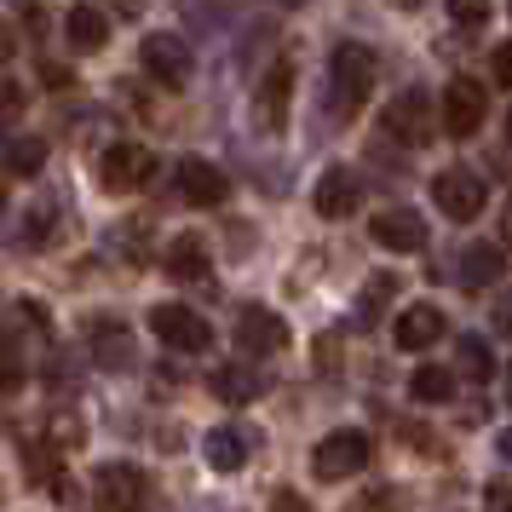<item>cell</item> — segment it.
<instances>
[{"label": "cell", "instance_id": "6da1fadb", "mask_svg": "<svg viewBox=\"0 0 512 512\" xmlns=\"http://www.w3.org/2000/svg\"><path fill=\"white\" fill-rule=\"evenodd\" d=\"M374 75H380V58H374V47H363V41H340V47L328 52V81H334V93H340L346 110H357V104L374 93ZM346 110H340V116H346Z\"/></svg>", "mask_w": 512, "mask_h": 512}, {"label": "cell", "instance_id": "7a4b0ae2", "mask_svg": "<svg viewBox=\"0 0 512 512\" xmlns=\"http://www.w3.org/2000/svg\"><path fill=\"white\" fill-rule=\"evenodd\" d=\"M369 455H374V443H369V432H357V426H340V432H328L317 449H311V472L317 478H357L363 466H369Z\"/></svg>", "mask_w": 512, "mask_h": 512}, {"label": "cell", "instance_id": "3957f363", "mask_svg": "<svg viewBox=\"0 0 512 512\" xmlns=\"http://www.w3.org/2000/svg\"><path fill=\"white\" fill-rule=\"evenodd\" d=\"M432 202L443 208V219H455V225H472V219L484 213L489 190H484V179H478L472 167H443L438 179H432Z\"/></svg>", "mask_w": 512, "mask_h": 512}, {"label": "cell", "instance_id": "277c9868", "mask_svg": "<svg viewBox=\"0 0 512 512\" xmlns=\"http://www.w3.org/2000/svg\"><path fill=\"white\" fill-rule=\"evenodd\" d=\"M150 334H156L167 351H190V357L213 346L208 317H196L190 305H156V311H150Z\"/></svg>", "mask_w": 512, "mask_h": 512}, {"label": "cell", "instance_id": "5b68a950", "mask_svg": "<svg viewBox=\"0 0 512 512\" xmlns=\"http://www.w3.org/2000/svg\"><path fill=\"white\" fill-rule=\"evenodd\" d=\"M489 116V93L472 81V75H455L449 87H443V133L449 139H472Z\"/></svg>", "mask_w": 512, "mask_h": 512}, {"label": "cell", "instance_id": "8992f818", "mask_svg": "<svg viewBox=\"0 0 512 512\" xmlns=\"http://www.w3.org/2000/svg\"><path fill=\"white\" fill-rule=\"evenodd\" d=\"M150 173H156V156L144 150V144H110L104 156H98V179H104V190H116V196H127V190L150 185Z\"/></svg>", "mask_w": 512, "mask_h": 512}, {"label": "cell", "instance_id": "52a82bcc", "mask_svg": "<svg viewBox=\"0 0 512 512\" xmlns=\"http://www.w3.org/2000/svg\"><path fill=\"white\" fill-rule=\"evenodd\" d=\"M139 64H144V75H156L162 87H185L190 81V41H179V35H144V47H139Z\"/></svg>", "mask_w": 512, "mask_h": 512}, {"label": "cell", "instance_id": "ba28073f", "mask_svg": "<svg viewBox=\"0 0 512 512\" xmlns=\"http://www.w3.org/2000/svg\"><path fill=\"white\" fill-rule=\"evenodd\" d=\"M288 346V323L265 305H242L236 311V351L242 357H271V351Z\"/></svg>", "mask_w": 512, "mask_h": 512}, {"label": "cell", "instance_id": "9c48e42d", "mask_svg": "<svg viewBox=\"0 0 512 512\" xmlns=\"http://www.w3.org/2000/svg\"><path fill=\"white\" fill-rule=\"evenodd\" d=\"M380 127H386V139H397V144H426V133H432V110H426V93H420V87H409V93L386 98V110H380Z\"/></svg>", "mask_w": 512, "mask_h": 512}, {"label": "cell", "instance_id": "30bf717a", "mask_svg": "<svg viewBox=\"0 0 512 512\" xmlns=\"http://www.w3.org/2000/svg\"><path fill=\"white\" fill-rule=\"evenodd\" d=\"M98 512H144V472L139 466H127V461H110V466H98Z\"/></svg>", "mask_w": 512, "mask_h": 512}, {"label": "cell", "instance_id": "8fae6325", "mask_svg": "<svg viewBox=\"0 0 512 512\" xmlns=\"http://www.w3.org/2000/svg\"><path fill=\"white\" fill-rule=\"evenodd\" d=\"M288 93H294V64L277 58L254 87V121L265 127V133H282V121H288Z\"/></svg>", "mask_w": 512, "mask_h": 512}, {"label": "cell", "instance_id": "7c38bea8", "mask_svg": "<svg viewBox=\"0 0 512 512\" xmlns=\"http://www.w3.org/2000/svg\"><path fill=\"white\" fill-rule=\"evenodd\" d=\"M311 208L323 213V219H351V213L363 208V179L351 173V167H328L317 190H311Z\"/></svg>", "mask_w": 512, "mask_h": 512}, {"label": "cell", "instance_id": "4fadbf2b", "mask_svg": "<svg viewBox=\"0 0 512 512\" xmlns=\"http://www.w3.org/2000/svg\"><path fill=\"white\" fill-rule=\"evenodd\" d=\"M369 236L380 248H392V254H420L426 248V219L415 208H386V213H374Z\"/></svg>", "mask_w": 512, "mask_h": 512}, {"label": "cell", "instance_id": "5bb4252c", "mask_svg": "<svg viewBox=\"0 0 512 512\" xmlns=\"http://www.w3.org/2000/svg\"><path fill=\"white\" fill-rule=\"evenodd\" d=\"M179 196H185L190 208H219V202L231 196V179L213 162H202V156H185V162H179Z\"/></svg>", "mask_w": 512, "mask_h": 512}, {"label": "cell", "instance_id": "9a60e30c", "mask_svg": "<svg viewBox=\"0 0 512 512\" xmlns=\"http://www.w3.org/2000/svg\"><path fill=\"white\" fill-rule=\"evenodd\" d=\"M443 334H449V323H443L438 305H409V311L397 317V328H392V340H397L403 351H426V346H438Z\"/></svg>", "mask_w": 512, "mask_h": 512}, {"label": "cell", "instance_id": "2e32d148", "mask_svg": "<svg viewBox=\"0 0 512 512\" xmlns=\"http://www.w3.org/2000/svg\"><path fill=\"white\" fill-rule=\"evenodd\" d=\"M93 357H98V369H133V334H127V323L98 317L93 323Z\"/></svg>", "mask_w": 512, "mask_h": 512}, {"label": "cell", "instance_id": "e0dca14e", "mask_svg": "<svg viewBox=\"0 0 512 512\" xmlns=\"http://www.w3.org/2000/svg\"><path fill=\"white\" fill-rule=\"evenodd\" d=\"M64 41H70L75 52H104V41H110V18L81 0V6H70V18H64Z\"/></svg>", "mask_w": 512, "mask_h": 512}, {"label": "cell", "instance_id": "ac0fdd59", "mask_svg": "<svg viewBox=\"0 0 512 512\" xmlns=\"http://www.w3.org/2000/svg\"><path fill=\"white\" fill-rule=\"evenodd\" d=\"M507 277V254L495 242H472L461 254V288H489V282Z\"/></svg>", "mask_w": 512, "mask_h": 512}, {"label": "cell", "instance_id": "d6986e66", "mask_svg": "<svg viewBox=\"0 0 512 512\" xmlns=\"http://www.w3.org/2000/svg\"><path fill=\"white\" fill-rule=\"evenodd\" d=\"M162 265L173 282H202L208 277V242L202 236H179V242H167Z\"/></svg>", "mask_w": 512, "mask_h": 512}, {"label": "cell", "instance_id": "ffe728a7", "mask_svg": "<svg viewBox=\"0 0 512 512\" xmlns=\"http://www.w3.org/2000/svg\"><path fill=\"white\" fill-rule=\"evenodd\" d=\"M0 167H6L12 179H35V173L47 167V139H35V133L6 139V144H0Z\"/></svg>", "mask_w": 512, "mask_h": 512}, {"label": "cell", "instance_id": "44dd1931", "mask_svg": "<svg viewBox=\"0 0 512 512\" xmlns=\"http://www.w3.org/2000/svg\"><path fill=\"white\" fill-rule=\"evenodd\" d=\"M248 455H254L248 432H236V426H213V432H208V461L219 466V472H242Z\"/></svg>", "mask_w": 512, "mask_h": 512}, {"label": "cell", "instance_id": "7402d4cb", "mask_svg": "<svg viewBox=\"0 0 512 512\" xmlns=\"http://www.w3.org/2000/svg\"><path fill=\"white\" fill-rule=\"evenodd\" d=\"M208 386H213L219 403H254V397L265 392V380H259L254 369H236V363H231V369H213Z\"/></svg>", "mask_w": 512, "mask_h": 512}, {"label": "cell", "instance_id": "603a6c76", "mask_svg": "<svg viewBox=\"0 0 512 512\" xmlns=\"http://www.w3.org/2000/svg\"><path fill=\"white\" fill-rule=\"evenodd\" d=\"M409 397H415V403H449V397H455V369L420 363L415 380H409Z\"/></svg>", "mask_w": 512, "mask_h": 512}, {"label": "cell", "instance_id": "cb8c5ba5", "mask_svg": "<svg viewBox=\"0 0 512 512\" xmlns=\"http://www.w3.org/2000/svg\"><path fill=\"white\" fill-rule=\"evenodd\" d=\"M455 363H461V374L472 380V386H484L489 374H495V357H489V346L478 340V334H466L461 346H455Z\"/></svg>", "mask_w": 512, "mask_h": 512}, {"label": "cell", "instance_id": "d4e9b609", "mask_svg": "<svg viewBox=\"0 0 512 512\" xmlns=\"http://www.w3.org/2000/svg\"><path fill=\"white\" fill-rule=\"evenodd\" d=\"M18 386H24V351L12 340H0V397H12Z\"/></svg>", "mask_w": 512, "mask_h": 512}, {"label": "cell", "instance_id": "484cf974", "mask_svg": "<svg viewBox=\"0 0 512 512\" xmlns=\"http://www.w3.org/2000/svg\"><path fill=\"white\" fill-rule=\"evenodd\" d=\"M392 294H397V277H374L369 288H363V300H357V317H380Z\"/></svg>", "mask_w": 512, "mask_h": 512}, {"label": "cell", "instance_id": "4316f807", "mask_svg": "<svg viewBox=\"0 0 512 512\" xmlns=\"http://www.w3.org/2000/svg\"><path fill=\"white\" fill-rule=\"evenodd\" d=\"M489 12H495V0H449V18L461 29H484Z\"/></svg>", "mask_w": 512, "mask_h": 512}, {"label": "cell", "instance_id": "83f0119b", "mask_svg": "<svg viewBox=\"0 0 512 512\" xmlns=\"http://www.w3.org/2000/svg\"><path fill=\"white\" fill-rule=\"evenodd\" d=\"M24 110H29V93L18 87V81H0V127H6V121H18Z\"/></svg>", "mask_w": 512, "mask_h": 512}, {"label": "cell", "instance_id": "f1b7e54d", "mask_svg": "<svg viewBox=\"0 0 512 512\" xmlns=\"http://www.w3.org/2000/svg\"><path fill=\"white\" fill-rule=\"evenodd\" d=\"M484 512H512V484L507 478H495V484L484 489Z\"/></svg>", "mask_w": 512, "mask_h": 512}, {"label": "cell", "instance_id": "f546056e", "mask_svg": "<svg viewBox=\"0 0 512 512\" xmlns=\"http://www.w3.org/2000/svg\"><path fill=\"white\" fill-rule=\"evenodd\" d=\"M41 81H47V87H70L75 75L64 70V64H52V58H41Z\"/></svg>", "mask_w": 512, "mask_h": 512}, {"label": "cell", "instance_id": "4dcf8cb0", "mask_svg": "<svg viewBox=\"0 0 512 512\" xmlns=\"http://www.w3.org/2000/svg\"><path fill=\"white\" fill-rule=\"evenodd\" d=\"M271 512H311V507H305L294 489H277V495H271Z\"/></svg>", "mask_w": 512, "mask_h": 512}, {"label": "cell", "instance_id": "1f68e13d", "mask_svg": "<svg viewBox=\"0 0 512 512\" xmlns=\"http://www.w3.org/2000/svg\"><path fill=\"white\" fill-rule=\"evenodd\" d=\"M495 81L512 87V41H507V47H495Z\"/></svg>", "mask_w": 512, "mask_h": 512}, {"label": "cell", "instance_id": "d6a6232c", "mask_svg": "<svg viewBox=\"0 0 512 512\" xmlns=\"http://www.w3.org/2000/svg\"><path fill=\"white\" fill-rule=\"evenodd\" d=\"M495 328L512 340V294H507V300H495Z\"/></svg>", "mask_w": 512, "mask_h": 512}, {"label": "cell", "instance_id": "836d02e7", "mask_svg": "<svg viewBox=\"0 0 512 512\" xmlns=\"http://www.w3.org/2000/svg\"><path fill=\"white\" fill-rule=\"evenodd\" d=\"M12 52H18V35H12V24H6V18H0V64H6V58H12Z\"/></svg>", "mask_w": 512, "mask_h": 512}, {"label": "cell", "instance_id": "e575fe53", "mask_svg": "<svg viewBox=\"0 0 512 512\" xmlns=\"http://www.w3.org/2000/svg\"><path fill=\"white\" fill-rule=\"evenodd\" d=\"M495 449H501V461H512V432H501V438H495Z\"/></svg>", "mask_w": 512, "mask_h": 512}, {"label": "cell", "instance_id": "d590c367", "mask_svg": "<svg viewBox=\"0 0 512 512\" xmlns=\"http://www.w3.org/2000/svg\"><path fill=\"white\" fill-rule=\"evenodd\" d=\"M392 6H403V12H415V6H420V0H392Z\"/></svg>", "mask_w": 512, "mask_h": 512}, {"label": "cell", "instance_id": "8d00e7d4", "mask_svg": "<svg viewBox=\"0 0 512 512\" xmlns=\"http://www.w3.org/2000/svg\"><path fill=\"white\" fill-rule=\"evenodd\" d=\"M507 236H512V202H507Z\"/></svg>", "mask_w": 512, "mask_h": 512}, {"label": "cell", "instance_id": "74e56055", "mask_svg": "<svg viewBox=\"0 0 512 512\" xmlns=\"http://www.w3.org/2000/svg\"><path fill=\"white\" fill-rule=\"evenodd\" d=\"M507 144H512V110H507Z\"/></svg>", "mask_w": 512, "mask_h": 512}, {"label": "cell", "instance_id": "f35d334b", "mask_svg": "<svg viewBox=\"0 0 512 512\" xmlns=\"http://www.w3.org/2000/svg\"><path fill=\"white\" fill-rule=\"evenodd\" d=\"M507 403H512V369H507Z\"/></svg>", "mask_w": 512, "mask_h": 512}, {"label": "cell", "instance_id": "ab89813d", "mask_svg": "<svg viewBox=\"0 0 512 512\" xmlns=\"http://www.w3.org/2000/svg\"><path fill=\"white\" fill-rule=\"evenodd\" d=\"M277 6H305V0H277Z\"/></svg>", "mask_w": 512, "mask_h": 512}, {"label": "cell", "instance_id": "60d3db41", "mask_svg": "<svg viewBox=\"0 0 512 512\" xmlns=\"http://www.w3.org/2000/svg\"><path fill=\"white\" fill-rule=\"evenodd\" d=\"M0 213H6V196H0Z\"/></svg>", "mask_w": 512, "mask_h": 512}]
</instances>
